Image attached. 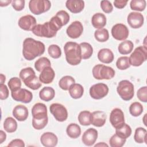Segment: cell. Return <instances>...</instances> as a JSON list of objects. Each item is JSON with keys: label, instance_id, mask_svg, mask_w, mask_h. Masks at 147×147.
I'll list each match as a JSON object with an SVG mask.
<instances>
[{"label": "cell", "instance_id": "cell-55", "mask_svg": "<svg viewBox=\"0 0 147 147\" xmlns=\"http://www.w3.org/2000/svg\"><path fill=\"white\" fill-rule=\"evenodd\" d=\"M0 80H1V84H4V82L6 80V76L2 74H1L0 75Z\"/></svg>", "mask_w": 147, "mask_h": 147}, {"label": "cell", "instance_id": "cell-36", "mask_svg": "<svg viewBox=\"0 0 147 147\" xmlns=\"http://www.w3.org/2000/svg\"><path fill=\"white\" fill-rule=\"evenodd\" d=\"M51 63L50 60L46 57H41L37 59L34 63V67L38 72H41L42 70L47 67H51Z\"/></svg>", "mask_w": 147, "mask_h": 147}, {"label": "cell", "instance_id": "cell-15", "mask_svg": "<svg viewBox=\"0 0 147 147\" xmlns=\"http://www.w3.org/2000/svg\"><path fill=\"white\" fill-rule=\"evenodd\" d=\"M19 27L26 31H32V29L37 25L36 20L32 15H25L21 17L18 22Z\"/></svg>", "mask_w": 147, "mask_h": 147}, {"label": "cell", "instance_id": "cell-9", "mask_svg": "<svg viewBox=\"0 0 147 147\" xmlns=\"http://www.w3.org/2000/svg\"><path fill=\"white\" fill-rule=\"evenodd\" d=\"M109 90V87L106 84L98 83L90 87V95L93 99H100L108 94Z\"/></svg>", "mask_w": 147, "mask_h": 147}, {"label": "cell", "instance_id": "cell-57", "mask_svg": "<svg viewBox=\"0 0 147 147\" xmlns=\"http://www.w3.org/2000/svg\"><path fill=\"white\" fill-rule=\"evenodd\" d=\"M146 116V114H145V115H144V118H143V122H144V125H145V126H146V123H145V122Z\"/></svg>", "mask_w": 147, "mask_h": 147}, {"label": "cell", "instance_id": "cell-21", "mask_svg": "<svg viewBox=\"0 0 147 147\" xmlns=\"http://www.w3.org/2000/svg\"><path fill=\"white\" fill-rule=\"evenodd\" d=\"M66 7L72 13L81 12L84 7V2L82 0H67L65 2Z\"/></svg>", "mask_w": 147, "mask_h": 147}, {"label": "cell", "instance_id": "cell-7", "mask_svg": "<svg viewBox=\"0 0 147 147\" xmlns=\"http://www.w3.org/2000/svg\"><path fill=\"white\" fill-rule=\"evenodd\" d=\"M51 3L48 0H30L29 2L30 11L35 15H40L48 11Z\"/></svg>", "mask_w": 147, "mask_h": 147}, {"label": "cell", "instance_id": "cell-32", "mask_svg": "<svg viewBox=\"0 0 147 147\" xmlns=\"http://www.w3.org/2000/svg\"><path fill=\"white\" fill-rule=\"evenodd\" d=\"M3 127L7 133H13L17 129V123L16 121L12 117H7L3 122Z\"/></svg>", "mask_w": 147, "mask_h": 147}, {"label": "cell", "instance_id": "cell-37", "mask_svg": "<svg viewBox=\"0 0 147 147\" xmlns=\"http://www.w3.org/2000/svg\"><path fill=\"white\" fill-rule=\"evenodd\" d=\"M48 122V116L43 118H33L32 126L36 130H41L47 126Z\"/></svg>", "mask_w": 147, "mask_h": 147}, {"label": "cell", "instance_id": "cell-46", "mask_svg": "<svg viewBox=\"0 0 147 147\" xmlns=\"http://www.w3.org/2000/svg\"><path fill=\"white\" fill-rule=\"evenodd\" d=\"M35 72L33 69L31 67H26L21 70L20 72V78L24 81L29 76L33 75H35Z\"/></svg>", "mask_w": 147, "mask_h": 147}, {"label": "cell", "instance_id": "cell-39", "mask_svg": "<svg viewBox=\"0 0 147 147\" xmlns=\"http://www.w3.org/2000/svg\"><path fill=\"white\" fill-rule=\"evenodd\" d=\"M126 139L123 138L116 133L113 134L109 140V144L111 147H122L126 142Z\"/></svg>", "mask_w": 147, "mask_h": 147}, {"label": "cell", "instance_id": "cell-20", "mask_svg": "<svg viewBox=\"0 0 147 147\" xmlns=\"http://www.w3.org/2000/svg\"><path fill=\"white\" fill-rule=\"evenodd\" d=\"M13 115L18 121H24L28 117V110L22 105H18L14 107L13 110Z\"/></svg>", "mask_w": 147, "mask_h": 147}, {"label": "cell", "instance_id": "cell-31", "mask_svg": "<svg viewBox=\"0 0 147 147\" xmlns=\"http://www.w3.org/2000/svg\"><path fill=\"white\" fill-rule=\"evenodd\" d=\"M146 130L142 127H137L135 130L134 139L137 143L142 144L145 142L146 144Z\"/></svg>", "mask_w": 147, "mask_h": 147}, {"label": "cell", "instance_id": "cell-43", "mask_svg": "<svg viewBox=\"0 0 147 147\" xmlns=\"http://www.w3.org/2000/svg\"><path fill=\"white\" fill-rule=\"evenodd\" d=\"M48 52L51 57L53 59H58L61 55V51L59 46L56 44H52L48 48Z\"/></svg>", "mask_w": 147, "mask_h": 147}, {"label": "cell", "instance_id": "cell-18", "mask_svg": "<svg viewBox=\"0 0 147 147\" xmlns=\"http://www.w3.org/2000/svg\"><path fill=\"white\" fill-rule=\"evenodd\" d=\"M40 142L46 147H54L58 142L57 137L52 132H45L40 137Z\"/></svg>", "mask_w": 147, "mask_h": 147}, {"label": "cell", "instance_id": "cell-52", "mask_svg": "<svg viewBox=\"0 0 147 147\" xmlns=\"http://www.w3.org/2000/svg\"><path fill=\"white\" fill-rule=\"evenodd\" d=\"M127 2H128L127 1L115 0L114 1V5L116 8L121 9L124 8L126 6Z\"/></svg>", "mask_w": 147, "mask_h": 147}, {"label": "cell", "instance_id": "cell-19", "mask_svg": "<svg viewBox=\"0 0 147 147\" xmlns=\"http://www.w3.org/2000/svg\"><path fill=\"white\" fill-rule=\"evenodd\" d=\"M55 76V73L51 66L47 67L41 72L39 75V79L44 84H49L53 82Z\"/></svg>", "mask_w": 147, "mask_h": 147}, {"label": "cell", "instance_id": "cell-51", "mask_svg": "<svg viewBox=\"0 0 147 147\" xmlns=\"http://www.w3.org/2000/svg\"><path fill=\"white\" fill-rule=\"evenodd\" d=\"M25 146V143L23 140L21 139H14L13 140L10 142L7 145V146L10 147H14V146H17V147H24Z\"/></svg>", "mask_w": 147, "mask_h": 147}, {"label": "cell", "instance_id": "cell-16", "mask_svg": "<svg viewBox=\"0 0 147 147\" xmlns=\"http://www.w3.org/2000/svg\"><path fill=\"white\" fill-rule=\"evenodd\" d=\"M106 118V114L104 111H95L90 115L91 124L96 127H102L105 124Z\"/></svg>", "mask_w": 147, "mask_h": 147}, {"label": "cell", "instance_id": "cell-10", "mask_svg": "<svg viewBox=\"0 0 147 147\" xmlns=\"http://www.w3.org/2000/svg\"><path fill=\"white\" fill-rule=\"evenodd\" d=\"M111 34L114 38L119 41H124L129 36V31L127 27L123 24H117L111 29Z\"/></svg>", "mask_w": 147, "mask_h": 147}, {"label": "cell", "instance_id": "cell-50", "mask_svg": "<svg viewBox=\"0 0 147 147\" xmlns=\"http://www.w3.org/2000/svg\"><path fill=\"white\" fill-rule=\"evenodd\" d=\"M9 90L6 85L0 84V99L1 100L6 99L9 96Z\"/></svg>", "mask_w": 147, "mask_h": 147}, {"label": "cell", "instance_id": "cell-28", "mask_svg": "<svg viewBox=\"0 0 147 147\" xmlns=\"http://www.w3.org/2000/svg\"><path fill=\"white\" fill-rule=\"evenodd\" d=\"M66 133L70 138H77L81 134V129L78 124L72 123L67 126Z\"/></svg>", "mask_w": 147, "mask_h": 147}, {"label": "cell", "instance_id": "cell-29", "mask_svg": "<svg viewBox=\"0 0 147 147\" xmlns=\"http://www.w3.org/2000/svg\"><path fill=\"white\" fill-rule=\"evenodd\" d=\"M82 59H88L91 57L93 53V48L91 45L88 42H83L80 44Z\"/></svg>", "mask_w": 147, "mask_h": 147}, {"label": "cell", "instance_id": "cell-27", "mask_svg": "<svg viewBox=\"0 0 147 147\" xmlns=\"http://www.w3.org/2000/svg\"><path fill=\"white\" fill-rule=\"evenodd\" d=\"M55 95L54 89L51 87H44L39 92L40 98L45 102H49L53 99Z\"/></svg>", "mask_w": 147, "mask_h": 147}, {"label": "cell", "instance_id": "cell-54", "mask_svg": "<svg viewBox=\"0 0 147 147\" xmlns=\"http://www.w3.org/2000/svg\"><path fill=\"white\" fill-rule=\"evenodd\" d=\"M12 1L11 0H5V1H3V0H1L0 1V6L1 7H4V6H8L10 3H11Z\"/></svg>", "mask_w": 147, "mask_h": 147}, {"label": "cell", "instance_id": "cell-35", "mask_svg": "<svg viewBox=\"0 0 147 147\" xmlns=\"http://www.w3.org/2000/svg\"><path fill=\"white\" fill-rule=\"evenodd\" d=\"M95 38L99 42H105L109 38V33L107 29L102 28L97 29L94 33Z\"/></svg>", "mask_w": 147, "mask_h": 147}, {"label": "cell", "instance_id": "cell-33", "mask_svg": "<svg viewBox=\"0 0 147 147\" xmlns=\"http://www.w3.org/2000/svg\"><path fill=\"white\" fill-rule=\"evenodd\" d=\"M75 83V80L74 78L69 75H66L62 77L59 82V87L63 90H68L70 86Z\"/></svg>", "mask_w": 147, "mask_h": 147}, {"label": "cell", "instance_id": "cell-30", "mask_svg": "<svg viewBox=\"0 0 147 147\" xmlns=\"http://www.w3.org/2000/svg\"><path fill=\"white\" fill-rule=\"evenodd\" d=\"M134 44L130 40H124L121 42L118 47V52L122 55H127L133 49Z\"/></svg>", "mask_w": 147, "mask_h": 147}, {"label": "cell", "instance_id": "cell-56", "mask_svg": "<svg viewBox=\"0 0 147 147\" xmlns=\"http://www.w3.org/2000/svg\"><path fill=\"white\" fill-rule=\"evenodd\" d=\"M95 146H101V147H104V146H109V145L107 144H106V143L102 142H99L98 144H96V145H95Z\"/></svg>", "mask_w": 147, "mask_h": 147}, {"label": "cell", "instance_id": "cell-17", "mask_svg": "<svg viewBox=\"0 0 147 147\" xmlns=\"http://www.w3.org/2000/svg\"><path fill=\"white\" fill-rule=\"evenodd\" d=\"M98 134V131L95 129L89 128L84 132L82 141L86 146H92L96 141Z\"/></svg>", "mask_w": 147, "mask_h": 147}, {"label": "cell", "instance_id": "cell-40", "mask_svg": "<svg viewBox=\"0 0 147 147\" xmlns=\"http://www.w3.org/2000/svg\"><path fill=\"white\" fill-rule=\"evenodd\" d=\"M129 112L132 116L138 117L142 113L143 106L140 102H133L129 107Z\"/></svg>", "mask_w": 147, "mask_h": 147}, {"label": "cell", "instance_id": "cell-48", "mask_svg": "<svg viewBox=\"0 0 147 147\" xmlns=\"http://www.w3.org/2000/svg\"><path fill=\"white\" fill-rule=\"evenodd\" d=\"M100 7L105 13H110L113 10V6L111 3L107 0L100 2Z\"/></svg>", "mask_w": 147, "mask_h": 147}, {"label": "cell", "instance_id": "cell-1", "mask_svg": "<svg viewBox=\"0 0 147 147\" xmlns=\"http://www.w3.org/2000/svg\"><path fill=\"white\" fill-rule=\"evenodd\" d=\"M45 49L44 43L28 37L23 42L22 55L26 60L30 61L42 55L45 52Z\"/></svg>", "mask_w": 147, "mask_h": 147}, {"label": "cell", "instance_id": "cell-42", "mask_svg": "<svg viewBox=\"0 0 147 147\" xmlns=\"http://www.w3.org/2000/svg\"><path fill=\"white\" fill-rule=\"evenodd\" d=\"M129 58L127 56H121L116 61V66L120 70H125L130 67Z\"/></svg>", "mask_w": 147, "mask_h": 147}, {"label": "cell", "instance_id": "cell-23", "mask_svg": "<svg viewBox=\"0 0 147 147\" xmlns=\"http://www.w3.org/2000/svg\"><path fill=\"white\" fill-rule=\"evenodd\" d=\"M33 118H43L48 116L47 107L42 103H36L32 109Z\"/></svg>", "mask_w": 147, "mask_h": 147}, {"label": "cell", "instance_id": "cell-25", "mask_svg": "<svg viewBox=\"0 0 147 147\" xmlns=\"http://www.w3.org/2000/svg\"><path fill=\"white\" fill-rule=\"evenodd\" d=\"M23 82L28 87L33 90H36L40 88L42 86L39 78H38L36 74L31 75Z\"/></svg>", "mask_w": 147, "mask_h": 147}, {"label": "cell", "instance_id": "cell-24", "mask_svg": "<svg viewBox=\"0 0 147 147\" xmlns=\"http://www.w3.org/2000/svg\"><path fill=\"white\" fill-rule=\"evenodd\" d=\"M91 24L96 29H102L106 25V17L105 15L101 13L94 14L91 18Z\"/></svg>", "mask_w": 147, "mask_h": 147}, {"label": "cell", "instance_id": "cell-11", "mask_svg": "<svg viewBox=\"0 0 147 147\" xmlns=\"http://www.w3.org/2000/svg\"><path fill=\"white\" fill-rule=\"evenodd\" d=\"M11 95L14 100L24 103H30L33 99L32 93L25 88H21L17 91H11Z\"/></svg>", "mask_w": 147, "mask_h": 147}, {"label": "cell", "instance_id": "cell-4", "mask_svg": "<svg viewBox=\"0 0 147 147\" xmlns=\"http://www.w3.org/2000/svg\"><path fill=\"white\" fill-rule=\"evenodd\" d=\"M94 78L98 80H109L114 78L115 74L114 69L109 66L103 64H96L92 70Z\"/></svg>", "mask_w": 147, "mask_h": 147}, {"label": "cell", "instance_id": "cell-2", "mask_svg": "<svg viewBox=\"0 0 147 147\" xmlns=\"http://www.w3.org/2000/svg\"><path fill=\"white\" fill-rule=\"evenodd\" d=\"M67 62L71 65H76L82 61L81 51L79 44L76 42L68 41L64 47Z\"/></svg>", "mask_w": 147, "mask_h": 147}, {"label": "cell", "instance_id": "cell-8", "mask_svg": "<svg viewBox=\"0 0 147 147\" xmlns=\"http://www.w3.org/2000/svg\"><path fill=\"white\" fill-rule=\"evenodd\" d=\"M49 110L55 119L59 122H64L68 118V111L64 106L61 104L55 103H52Z\"/></svg>", "mask_w": 147, "mask_h": 147}, {"label": "cell", "instance_id": "cell-44", "mask_svg": "<svg viewBox=\"0 0 147 147\" xmlns=\"http://www.w3.org/2000/svg\"><path fill=\"white\" fill-rule=\"evenodd\" d=\"M7 84L11 92L15 91L21 88V79L17 77H13L9 79Z\"/></svg>", "mask_w": 147, "mask_h": 147}, {"label": "cell", "instance_id": "cell-34", "mask_svg": "<svg viewBox=\"0 0 147 147\" xmlns=\"http://www.w3.org/2000/svg\"><path fill=\"white\" fill-rule=\"evenodd\" d=\"M115 133L121 137L126 139L131 134V129L129 125L123 123L120 127L115 129Z\"/></svg>", "mask_w": 147, "mask_h": 147}, {"label": "cell", "instance_id": "cell-38", "mask_svg": "<svg viewBox=\"0 0 147 147\" xmlns=\"http://www.w3.org/2000/svg\"><path fill=\"white\" fill-rule=\"evenodd\" d=\"M91 112L87 110H84L80 112L78 115V121L80 125L83 126H88L91 125L90 115Z\"/></svg>", "mask_w": 147, "mask_h": 147}, {"label": "cell", "instance_id": "cell-26", "mask_svg": "<svg viewBox=\"0 0 147 147\" xmlns=\"http://www.w3.org/2000/svg\"><path fill=\"white\" fill-rule=\"evenodd\" d=\"M68 91L71 98L77 99L80 98L83 96L84 88L80 84L74 83L70 86Z\"/></svg>", "mask_w": 147, "mask_h": 147}, {"label": "cell", "instance_id": "cell-45", "mask_svg": "<svg viewBox=\"0 0 147 147\" xmlns=\"http://www.w3.org/2000/svg\"><path fill=\"white\" fill-rule=\"evenodd\" d=\"M56 17L60 20L63 26H64L68 24L69 21V15L65 10H61L57 12L55 15Z\"/></svg>", "mask_w": 147, "mask_h": 147}, {"label": "cell", "instance_id": "cell-12", "mask_svg": "<svg viewBox=\"0 0 147 147\" xmlns=\"http://www.w3.org/2000/svg\"><path fill=\"white\" fill-rule=\"evenodd\" d=\"M110 122L115 128H118L125 123V116L123 111L119 108L114 109L110 113Z\"/></svg>", "mask_w": 147, "mask_h": 147}, {"label": "cell", "instance_id": "cell-47", "mask_svg": "<svg viewBox=\"0 0 147 147\" xmlns=\"http://www.w3.org/2000/svg\"><path fill=\"white\" fill-rule=\"evenodd\" d=\"M137 96L138 99L143 102H147V87L144 86L140 88L137 92Z\"/></svg>", "mask_w": 147, "mask_h": 147}, {"label": "cell", "instance_id": "cell-13", "mask_svg": "<svg viewBox=\"0 0 147 147\" xmlns=\"http://www.w3.org/2000/svg\"><path fill=\"white\" fill-rule=\"evenodd\" d=\"M83 32L82 24L79 21L72 22L67 28L66 33L68 36L71 38L75 39L79 38Z\"/></svg>", "mask_w": 147, "mask_h": 147}, {"label": "cell", "instance_id": "cell-14", "mask_svg": "<svg viewBox=\"0 0 147 147\" xmlns=\"http://www.w3.org/2000/svg\"><path fill=\"white\" fill-rule=\"evenodd\" d=\"M127 21L131 28L138 29L141 28L144 24V18L141 13L133 11L128 14Z\"/></svg>", "mask_w": 147, "mask_h": 147}, {"label": "cell", "instance_id": "cell-3", "mask_svg": "<svg viewBox=\"0 0 147 147\" xmlns=\"http://www.w3.org/2000/svg\"><path fill=\"white\" fill-rule=\"evenodd\" d=\"M32 33L37 36L52 38L57 34V30L52 23L46 22L43 24H37L32 30Z\"/></svg>", "mask_w": 147, "mask_h": 147}, {"label": "cell", "instance_id": "cell-5", "mask_svg": "<svg viewBox=\"0 0 147 147\" xmlns=\"http://www.w3.org/2000/svg\"><path fill=\"white\" fill-rule=\"evenodd\" d=\"M117 91L123 100H130L134 96V85L127 80H122L119 82L117 87Z\"/></svg>", "mask_w": 147, "mask_h": 147}, {"label": "cell", "instance_id": "cell-22", "mask_svg": "<svg viewBox=\"0 0 147 147\" xmlns=\"http://www.w3.org/2000/svg\"><path fill=\"white\" fill-rule=\"evenodd\" d=\"M114 57L113 52L109 48L101 49L98 53V59L103 63H111L114 60Z\"/></svg>", "mask_w": 147, "mask_h": 147}, {"label": "cell", "instance_id": "cell-49", "mask_svg": "<svg viewBox=\"0 0 147 147\" xmlns=\"http://www.w3.org/2000/svg\"><path fill=\"white\" fill-rule=\"evenodd\" d=\"M24 0H13L11 2L12 7L16 11H21L25 7Z\"/></svg>", "mask_w": 147, "mask_h": 147}, {"label": "cell", "instance_id": "cell-53", "mask_svg": "<svg viewBox=\"0 0 147 147\" xmlns=\"http://www.w3.org/2000/svg\"><path fill=\"white\" fill-rule=\"evenodd\" d=\"M6 139V134L3 130H0V144H2Z\"/></svg>", "mask_w": 147, "mask_h": 147}, {"label": "cell", "instance_id": "cell-41", "mask_svg": "<svg viewBox=\"0 0 147 147\" xmlns=\"http://www.w3.org/2000/svg\"><path fill=\"white\" fill-rule=\"evenodd\" d=\"M146 5V2L145 0H132L130 3V6L131 10L139 11H142L145 10Z\"/></svg>", "mask_w": 147, "mask_h": 147}, {"label": "cell", "instance_id": "cell-6", "mask_svg": "<svg viewBox=\"0 0 147 147\" xmlns=\"http://www.w3.org/2000/svg\"><path fill=\"white\" fill-rule=\"evenodd\" d=\"M129 58L130 65L134 67L141 65L147 59V49L146 46L137 47Z\"/></svg>", "mask_w": 147, "mask_h": 147}]
</instances>
